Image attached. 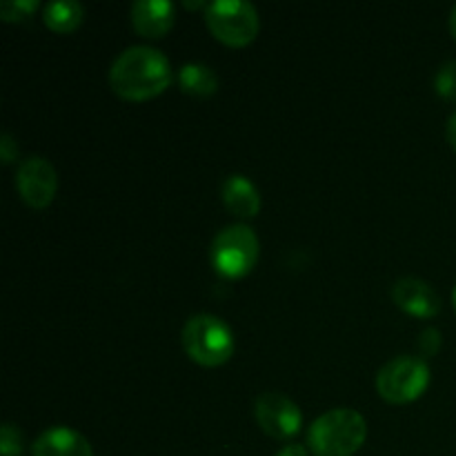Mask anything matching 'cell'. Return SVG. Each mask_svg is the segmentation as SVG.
I'll use <instances>...</instances> for the list:
<instances>
[{
    "instance_id": "1",
    "label": "cell",
    "mask_w": 456,
    "mask_h": 456,
    "mask_svg": "<svg viewBox=\"0 0 456 456\" xmlns=\"http://www.w3.org/2000/svg\"><path fill=\"white\" fill-rule=\"evenodd\" d=\"M172 83V67L163 52L134 45L120 52L110 67V87L125 101H150Z\"/></svg>"
},
{
    "instance_id": "2",
    "label": "cell",
    "mask_w": 456,
    "mask_h": 456,
    "mask_svg": "<svg viewBox=\"0 0 456 456\" xmlns=\"http://www.w3.org/2000/svg\"><path fill=\"white\" fill-rule=\"evenodd\" d=\"M368 436V423L356 410L334 408L321 414L307 430V445L316 456H352Z\"/></svg>"
},
{
    "instance_id": "3",
    "label": "cell",
    "mask_w": 456,
    "mask_h": 456,
    "mask_svg": "<svg viewBox=\"0 0 456 456\" xmlns=\"http://www.w3.org/2000/svg\"><path fill=\"white\" fill-rule=\"evenodd\" d=\"M181 341L187 356L203 368H218L234 354V334L214 314L190 316L183 325Z\"/></svg>"
},
{
    "instance_id": "4",
    "label": "cell",
    "mask_w": 456,
    "mask_h": 456,
    "mask_svg": "<svg viewBox=\"0 0 456 456\" xmlns=\"http://www.w3.org/2000/svg\"><path fill=\"white\" fill-rule=\"evenodd\" d=\"M209 261L225 279L249 274L258 261V239L252 227L230 225L218 232L209 248Z\"/></svg>"
},
{
    "instance_id": "5",
    "label": "cell",
    "mask_w": 456,
    "mask_h": 456,
    "mask_svg": "<svg viewBox=\"0 0 456 456\" xmlns=\"http://www.w3.org/2000/svg\"><path fill=\"white\" fill-rule=\"evenodd\" d=\"M430 386V368L419 356L401 354L387 361L377 374V390L387 403L405 405L417 401Z\"/></svg>"
},
{
    "instance_id": "6",
    "label": "cell",
    "mask_w": 456,
    "mask_h": 456,
    "mask_svg": "<svg viewBox=\"0 0 456 456\" xmlns=\"http://www.w3.org/2000/svg\"><path fill=\"white\" fill-rule=\"evenodd\" d=\"M205 20L214 38L230 47H245L258 34V13L245 0H214L205 7Z\"/></svg>"
},
{
    "instance_id": "7",
    "label": "cell",
    "mask_w": 456,
    "mask_h": 456,
    "mask_svg": "<svg viewBox=\"0 0 456 456\" xmlns=\"http://www.w3.org/2000/svg\"><path fill=\"white\" fill-rule=\"evenodd\" d=\"M254 417L272 439H289L301 430L303 414L298 405L279 392H263L254 403Z\"/></svg>"
},
{
    "instance_id": "8",
    "label": "cell",
    "mask_w": 456,
    "mask_h": 456,
    "mask_svg": "<svg viewBox=\"0 0 456 456\" xmlns=\"http://www.w3.org/2000/svg\"><path fill=\"white\" fill-rule=\"evenodd\" d=\"M16 187L29 208L43 209L53 200L58 190V174L43 156H29L18 165Z\"/></svg>"
},
{
    "instance_id": "9",
    "label": "cell",
    "mask_w": 456,
    "mask_h": 456,
    "mask_svg": "<svg viewBox=\"0 0 456 456\" xmlns=\"http://www.w3.org/2000/svg\"><path fill=\"white\" fill-rule=\"evenodd\" d=\"M392 301L408 314L419 319H432L441 310V297L428 281L417 276H403L392 285Z\"/></svg>"
},
{
    "instance_id": "10",
    "label": "cell",
    "mask_w": 456,
    "mask_h": 456,
    "mask_svg": "<svg viewBox=\"0 0 456 456\" xmlns=\"http://www.w3.org/2000/svg\"><path fill=\"white\" fill-rule=\"evenodd\" d=\"M34 456H94L92 445L80 432L56 426L45 430L31 445Z\"/></svg>"
},
{
    "instance_id": "11",
    "label": "cell",
    "mask_w": 456,
    "mask_h": 456,
    "mask_svg": "<svg viewBox=\"0 0 456 456\" xmlns=\"http://www.w3.org/2000/svg\"><path fill=\"white\" fill-rule=\"evenodd\" d=\"M132 25L147 38H163L174 27V4L167 0H136L132 4Z\"/></svg>"
},
{
    "instance_id": "12",
    "label": "cell",
    "mask_w": 456,
    "mask_h": 456,
    "mask_svg": "<svg viewBox=\"0 0 456 456\" xmlns=\"http://www.w3.org/2000/svg\"><path fill=\"white\" fill-rule=\"evenodd\" d=\"M221 196L225 208L239 218H252L261 209V194L256 185L240 174H232L223 181Z\"/></svg>"
},
{
    "instance_id": "13",
    "label": "cell",
    "mask_w": 456,
    "mask_h": 456,
    "mask_svg": "<svg viewBox=\"0 0 456 456\" xmlns=\"http://www.w3.org/2000/svg\"><path fill=\"white\" fill-rule=\"evenodd\" d=\"M178 85L187 96L208 98L216 94L218 76L214 74L212 67L203 65V62H185L178 71Z\"/></svg>"
},
{
    "instance_id": "14",
    "label": "cell",
    "mask_w": 456,
    "mask_h": 456,
    "mask_svg": "<svg viewBox=\"0 0 456 456\" xmlns=\"http://www.w3.org/2000/svg\"><path fill=\"white\" fill-rule=\"evenodd\" d=\"M43 18L45 25L56 34H71L83 22L85 9L76 0H52L45 4Z\"/></svg>"
},
{
    "instance_id": "15",
    "label": "cell",
    "mask_w": 456,
    "mask_h": 456,
    "mask_svg": "<svg viewBox=\"0 0 456 456\" xmlns=\"http://www.w3.org/2000/svg\"><path fill=\"white\" fill-rule=\"evenodd\" d=\"M38 9V0H4L0 3V18L4 22H25Z\"/></svg>"
},
{
    "instance_id": "16",
    "label": "cell",
    "mask_w": 456,
    "mask_h": 456,
    "mask_svg": "<svg viewBox=\"0 0 456 456\" xmlns=\"http://www.w3.org/2000/svg\"><path fill=\"white\" fill-rule=\"evenodd\" d=\"M435 89L445 101H456V58L439 67L435 76Z\"/></svg>"
},
{
    "instance_id": "17",
    "label": "cell",
    "mask_w": 456,
    "mask_h": 456,
    "mask_svg": "<svg viewBox=\"0 0 456 456\" xmlns=\"http://www.w3.org/2000/svg\"><path fill=\"white\" fill-rule=\"evenodd\" d=\"M25 450V439L20 430L13 423H3L0 428V454L3 456H20Z\"/></svg>"
},
{
    "instance_id": "18",
    "label": "cell",
    "mask_w": 456,
    "mask_h": 456,
    "mask_svg": "<svg viewBox=\"0 0 456 456\" xmlns=\"http://www.w3.org/2000/svg\"><path fill=\"white\" fill-rule=\"evenodd\" d=\"M441 347V332L436 328H428L419 334V352L421 356H435Z\"/></svg>"
},
{
    "instance_id": "19",
    "label": "cell",
    "mask_w": 456,
    "mask_h": 456,
    "mask_svg": "<svg viewBox=\"0 0 456 456\" xmlns=\"http://www.w3.org/2000/svg\"><path fill=\"white\" fill-rule=\"evenodd\" d=\"M18 159V142L13 141V136L9 132L0 134V160L4 165L13 163Z\"/></svg>"
},
{
    "instance_id": "20",
    "label": "cell",
    "mask_w": 456,
    "mask_h": 456,
    "mask_svg": "<svg viewBox=\"0 0 456 456\" xmlns=\"http://www.w3.org/2000/svg\"><path fill=\"white\" fill-rule=\"evenodd\" d=\"M276 456H310V454H307V450L303 448L301 444H289V445H285V448L281 450Z\"/></svg>"
},
{
    "instance_id": "21",
    "label": "cell",
    "mask_w": 456,
    "mask_h": 456,
    "mask_svg": "<svg viewBox=\"0 0 456 456\" xmlns=\"http://www.w3.org/2000/svg\"><path fill=\"white\" fill-rule=\"evenodd\" d=\"M445 134H448L450 145H452V150L456 151V111L448 118V125H445Z\"/></svg>"
},
{
    "instance_id": "22",
    "label": "cell",
    "mask_w": 456,
    "mask_h": 456,
    "mask_svg": "<svg viewBox=\"0 0 456 456\" xmlns=\"http://www.w3.org/2000/svg\"><path fill=\"white\" fill-rule=\"evenodd\" d=\"M450 31H452V36L456 38V4L452 7V12H450Z\"/></svg>"
},
{
    "instance_id": "23",
    "label": "cell",
    "mask_w": 456,
    "mask_h": 456,
    "mask_svg": "<svg viewBox=\"0 0 456 456\" xmlns=\"http://www.w3.org/2000/svg\"><path fill=\"white\" fill-rule=\"evenodd\" d=\"M185 7L187 9H200V7H208V3H200V0H196V3H191V0H187V3H185Z\"/></svg>"
},
{
    "instance_id": "24",
    "label": "cell",
    "mask_w": 456,
    "mask_h": 456,
    "mask_svg": "<svg viewBox=\"0 0 456 456\" xmlns=\"http://www.w3.org/2000/svg\"><path fill=\"white\" fill-rule=\"evenodd\" d=\"M452 303H454V310H456V285H454V289H452Z\"/></svg>"
}]
</instances>
